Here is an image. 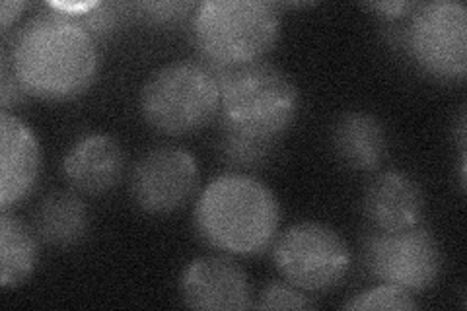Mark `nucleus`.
Returning <instances> with one entry per match:
<instances>
[{"label": "nucleus", "mask_w": 467, "mask_h": 311, "mask_svg": "<svg viewBox=\"0 0 467 311\" xmlns=\"http://www.w3.org/2000/svg\"><path fill=\"white\" fill-rule=\"evenodd\" d=\"M425 206V191L411 175L398 170L374 175L362 199L364 216L372 230L379 232H400L420 224Z\"/></svg>", "instance_id": "f8f14e48"}, {"label": "nucleus", "mask_w": 467, "mask_h": 311, "mask_svg": "<svg viewBox=\"0 0 467 311\" xmlns=\"http://www.w3.org/2000/svg\"><path fill=\"white\" fill-rule=\"evenodd\" d=\"M125 171V154L119 142L104 132L78 139L63 160L67 181L86 195H104L117 187Z\"/></svg>", "instance_id": "ddd939ff"}, {"label": "nucleus", "mask_w": 467, "mask_h": 311, "mask_svg": "<svg viewBox=\"0 0 467 311\" xmlns=\"http://www.w3.org/2000/svg\"><path fill=\"white\" fill-rule=\"evenodd\" d=\"M333 150L348 170L376 171L388 154L386 129L370 113L348 111L333 127Z\"/></svg>", "instance_id": "4468645a"}, {"label": "nucleus", "mask_w": 467, "mask_h": 311, "mask_svg": "<svg viewBox=\"0 0 467 311\" xmlns=\"http://www.w3.org/2000/svg\"><path fill=\"white\" fill-rule=\"evenodd\" d=\"M419 304L413 300V294L393 285H379L370 290L357 294L353 300L345 304V309H417Z\"/></svg>", "instance_id": "a211bd4d"}, {"label": "nucleus", "mask_w": 467, "mask_h": 311, "mask_svg": "<svg viewBox=\"0 0 467 311\" xmlns=\"http://www.w3.org/2000/svg\"><path fill=\"white\" fill-rule=\"evenodd\" d=\"M257 304L254 307L257 309H314L317 304L310 295V292H306L295 285H290L288 280H273L265 288L261 290L257 295Z\"/></svg>", "instance_id": "6ab92c4d"}, {"label": "nucleus", "mask_w": 467, "mask_h": 311, "mask_svg": "<svg viewBox=\"0 0 467 311\" xmlns=\"http://www.w3.org/2000/svg\"><path fill=\"white\" fill-rule=\"evenodd\" d=\"M201 240L226 255L252 257L269 249L281 226V204L261 180L247 173L218 175L195 202Z\"/></svg>", "instance_id": "f03ea898"}, {"label": "nucleus", "mask_w": 467, "mask_h": 311, "mask_svg": "<svg viewBox=\"0 0 467 311\" xmlns=\"http://www.w3.org/2000/svg\"><path fill=\"white\" fill-rule=\"evenodd\" d=\"M197 8L193 3H140L137 5V10L140 16L156 26H170L182 22L189 12Z\"/></svg>", "instance_id": "aec40b11"}, {"label": "nucleus", "mask_w": 467, "mask_h": 311, "mask_svg": "<svg viewBox=\"0 0 467 311\" xmlns=\"http://www.w3.org/2000/svg\"><path fill=\"white\" fill-rule=\"evenodd\" d=\"M273 263L285 280L306 292L337 288L350 269V249L321 222L292 224L273 242Z\"/></svg>", "instance_id": "423d86ee"}, {"label": "nucleus", "mask_w": 467, "mask_h": 311, "mask_svg": "<svg viewBox=\"0 0 467 311\" xmlns=\"http://www.w3.org/2000/svg\"><path fill=\"white\" fill-rule=\"evenodd\" d=\"M193 36L218 72L263 61L279 41L281 14L265 0H207L195 8Z\"/></svg>", "instance_id": "7ed1b4c3"}, {"label": "nucleus", "mask_w": 467, "mask_h": 311, "mask_svg": "<svg viewBox=\"0 0 467 311\" xmlns=\"http://www.w3.org/2000/svg\"><path fill=\"white\" fill-rule=\"evenodd\" d=\"M378 16H382L384 20H389V22H396V20H401L405 16H411V12L415 10L417 5L413 3H374V5H368Z\"/></svg>", "instance_id": "4be33fe9"}, {"label": "nucleus", "mask_w": 467, "mask_h": 311, "mask_svg": "<svg viewBox=\"0 0 467 311\" xmlns=\"http://www.w3.org/2000/svg\"><path fill=\"white\" fill-rule=\"evenodd\" d=\"M298 109V88L279 67L259 61L221 72L223 129L279 140L295 123Z\"/></svg>", "instance_id": "20e7f679"}, {"label": "nucleus", "mask_w": 467, "mask_h": 311, "mask_svg": "<svg viewBox=\"0 0 467 311\" xmlns=\"http://www.w3.org/2000/svg\"><path fill=\"white\" fill-rule=\"evenodd\" d=\"M180 294L187 307L202 311H244L254 307L250 276L224 255L199 257L185 266Z\"/></svg>", "instance_id": "9d476101"}, {"label": "nucleus", "mask_w": 467, "mask_h": 311, "mask_svg": "<svg viewBox=\"0 0 467 311\" xmlns=\"http://www.w3.org/2000/svg\"><path fill=\"white\" fill-rule=\"evenodd\" d=\"M39 261V238L22 218L0 213V285L16 288L34 275Z\"/></svg>", "instance_id": "dca6fc26"}, {"label": "nucleus", "mask_w": 467, "mask_h": 311, "mask_svg": "<svg viewBox=\"0 0 467 311\" xmlns=\"http://www.w3.org/2000/svg\"><path fill=\"white\" fill-rule=\"evenodd\" d=\"M34 228L39 242L55 249H70L86 238L90 216L80 197L57 191L39 202Z\"/></svg>", "instance_id": "2eb2a0df"}, {"label": "nucleus", "mask_w": 467, "mask_h": 311, "mask_svg": "<svg viewBox=\"0 0 467 311\" xmlns=\"http://www.w3.org/2000/svg\"><path fill=\"white\" fill-rule=\"evenodd\" d=\"M27 92L20 78L14 72L8 55L3 51V58H0V101H3V111H10L14 106L24 101Z\"/></svg>", "instance_id": "412c9836"}, {"label": "nucleus", "mask_w": 467, "mask_h": 311, "mask_svg": "<svg viewBox=\"0 0 467 311\" xmlns=\"http://www.w3.org/2000/svg\"><path fill=\"white\" fill-rule=\"evenodd\" d=\"M362 254L372 276L411 294L436 286L444 271L441 244L420 224L400 232L372 230Z\"/></svg>", "instance_id": "6e6552de"}, {"label": "nucleus", "mask_w": 467, "mask_h": 311, "mask_svg": "<svg viewBox=\"0 0 467 311\" xmlns=\"http://www.w3.org/2000/svg\"><path fill=\"white\" fill-rule=\"evenodd\" d=\"M140 111L160 135H192L221 115V72L202 61L164 65L146 80Z\"/></svg>", "instance_id": "39448f33"}, {"label": "nucleus", "mask_w": 467, "mask_h": 311, "mask_svg": "<svg viewBox=\"0 0 467 311\" xmlns=\"http://www.w3.org/2000/svg\"><path fill=\"white\" fill-rule=\"evenodd\" d=\"M27 96L70 101L84 96L101 68L98 41L61 12L26 22L3 49Z\"/></svg>", "instance_id": "f257e3e1"}, {"label": "nucleus", "mask_w": 467, "mask_h": 311, "mask_svg": "<svg viewBox=\"0 0 467 311\" xmlns=\"http://www.w3.org/2000/svg\"><path fill=\"white\" fill-rule=\"evenodd\" d=\"M0 209L10 211L36 189L41 173V148L36 132L10 111L0 113Z\"/></svg>", "instance_id": "9b49d317"}, {"label": "nucleus", "mask_w": 467, "mask_h": 311, "mask_svg": "<svg viewBox=\"0 0 467 311\" xmlns=\"http://www.w3.org/2000/svg\"><path fill=\"white\" fill-rule=\"evenodd\" d=\"M275 146L276 140L255 139L223 129L221 154L226 160V164L236 170H255L265 166L275 152Z\"/></svg>", "instance_id": "f3484780"}, {"label": "nucleus", "mask_w": 467, "mask_h": 311, "mask_svg": "<svg viewBox=\"0 0 467 311\" xmlns=\"http://www.w3.org/2000/svg\"><path fill=\"white\" fill-rule=\"evenodd\" d=\"M199 187V166L192 152L162 146L146 152L130 173V195L140 211L171 214L192 201Z\"/></svg>", "instance_id": "1a4fd4ad"}, {"label": "nucleus", "mask_w": 467, "mask_h": 311, "mask_svg": "<svg viewBox=\"0 0 467 311\" xmlns=\"http://www.w3.org/2000/svg\"><path fill=\"white\" fill-rule=\"evenodd\" d=\"M409 55L419 68L441 82L467 77V10L458 0L417 5L405 27Z\"/></svg>", "instance_id": "0eeeda50"}, {"label": "nucleus", "mask_w": 467, "mask_h": 311, "mask_svg": "<svg viewBox=\"0 0 467 311\" xmlns=\"http://www.w3.org/2000/svg\"><path fill=\"white\" fill-rule=\"evenodd\" d=\"M24 10L26 3H22V0H6V3H3V6H0V29H3V34H8V27L20 20Z\"/></svg>", "instance_id": "5701e85b"}]
</instances>
